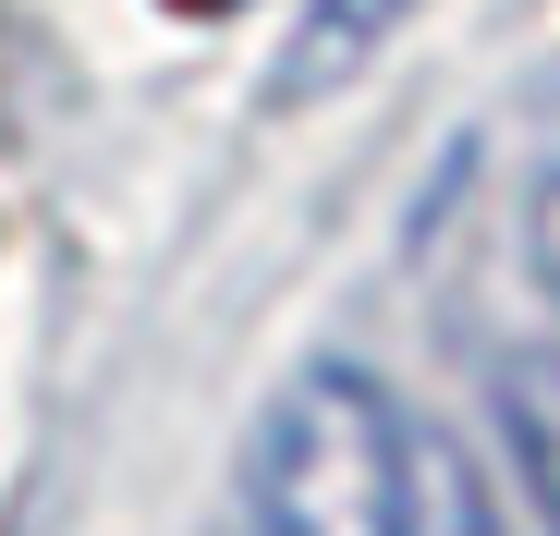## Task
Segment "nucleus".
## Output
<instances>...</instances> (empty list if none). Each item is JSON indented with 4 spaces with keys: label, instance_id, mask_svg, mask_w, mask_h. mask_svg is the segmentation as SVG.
<instances>
[{
    "label": "nucleus",
    "instance_id": "nucleus-1",
    "mask_svg": "<svg viewBox=\"0 0 560 536\" xmlns=\"http://www.w3.org/2000/svg\"><path fill=\"white\" fill-rule=\"evenodd\" d=\"M390 464H402V415L353 366H305L256 415L244 452L256 536H390Z\"/></svg>",
    "mask_w": 560,
    "mask_h": 536
},
{
    "label": "nucleus",
    "instance_id": "nucleus-3",
    "mask_svg": "<svg viewBox=\"0 0 560 536\" xmlns=\"http://www.w3.org/2000/svg\"><path fill=\"white\" fill-rule=\"evenodd\" d=\"M402 13H415V0H305V25H293V49H280L268 98H280V110H305V98H329V85H353L365 61L390 49Z\"/></svg>",
    "mask_w": 560,
    "mask_h": 536
},
{
    "label": "nucleus",
    "instance_id": "nucleus-2",
    "mask_svg": "<svg viewBox=\"0 0 560 536\" xmlns=\"http://www.w3.org/2000/svg\"><path fill=\"white\" fill-rule=\"evenodd\" d=\"M390 536H512L488 476L463 464V439L439 427H402V464H390Z\"/></svg>",
    "mask_w": 560,
    "mask_h": 536
},
{
    "label": "nucleus",
    "instance_id": "nucleus-4",
    "mask_svg": "<svg viewBox=\"0 0 560 536\" xmlns=\"http://www.w3.org/2000/svg\"><path fill=\"white\" fill-rule=\"evenodd\" d=\"M500 439H512V464H524V488L560 536V341L500 353Z\"/></svg>",
    "mask_w": 560,
    "mask_h": 536
}]
</instances>
